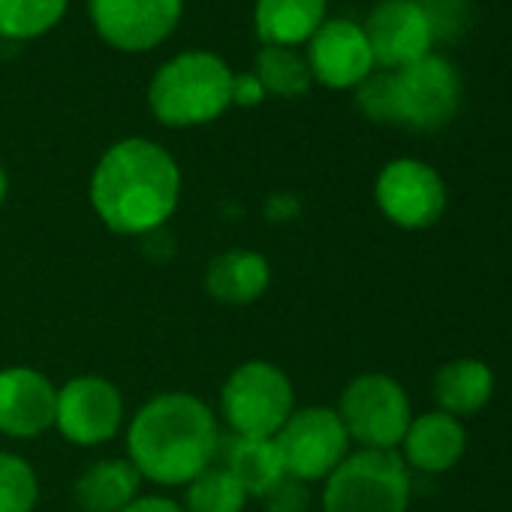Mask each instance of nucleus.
I'll return each instance as SVG.
<instances>
[{"label": "nucleus", "instance_id": "nucleus-1", "mask_svg": "<svg viewBox=\"0 0 512 512\" xmlns=\"http://www.w3.org/2000/svg\"><path fill=\"white\" fill-rule=\"evenodd\" d=\"M97 220L127 238L163 229L181 202V166L169 148L145 136L109 145L88 181Z\"/></svg>", "mask_w": 512, "mask_h": 512}, {"label": "nucleus", "instance_id": "nucleus-2", "mask_svg": "<svg viewBox=\"0 0 512 512\" xmlns=\"http://www.w3.org/2000/svg\"><path fill=\"white\" fill-rule=\"evenodd\" d=\"M127 458L142 479L172 488L187 485L220 452L217 413L190 392H160L127 422Z\"/></svg>", "mask_w": 512, "mask_h": 512}, {"label": "nucleus", "instance_id": "nucleus-3", "mask_svg": "<svg viewBox=\"0 0 512 512\" xmlns=\"http://www.w3.org/2000/svg\"><path fill=\"white\" fill-rule=\"evenodd\" d=\"M232 67L208 49H187L160 64L148 82V109L172 130L205 127L232 106Z\"/></svg>", "mask_w": 512, "mask_h": 512}, {"label": "nucleus", "instance_id": "nucleus-4", "mask_svg": "<svg viewBox=\"0 0 512 512\" xmlns=\"http://www.w3.org/2000/svg\"><path fill=\"white\" fill-rule=\"evenodd\" d=\"M293 410V380L269 359L235 365L220 386V419L238 437H275Z\"/></svg>", "mask_w": 512, "mask_h": 512}, {"label": "nucleus", "instance_id": "nucleus-5", "mask_svg": "<svg viewBox=\"0 0 512 512\" xmlns=\"http://www.w3.org/2000/svg\"><path fill=\"white\" fill-rule=\"evenodd\" d=\"M410 467L395 449L350 452L323 485V512H407Z\"/></svg>", "mask_w": 512, "mask_h": 512}, {"label": "nucleus", "instance_id": "nucleus-6", "mask_svg": "<svg viewBox=\"0 0 512 512\" xmlns=\"http://www.w3.org/2000/svg\"><path fill=\"white\" fill-rule=\"evenodd\" d=\"M335 410L350 434V443H359V449L398 452L413 422L410 398L389 374H359L347 383Z\"/></svg>", "mask_w": 512, "mask_h": 512}, {"label": "nucleus", "instance_id": "nucleus-7", "mask_svg": "<svg viewBox=\"0 0 512 512\" xmlns=\"http://www.w3.org/2000/svg\"><path fill=\"white\" fill-rule=\"evenodd\" d=\"M461 73L443 55H425L422 61L392 73V109L395 124L431 133L446 127L461 109Z\"/></svg>", "mask_w": 512, "mask_h": 512}, {"label": "nucleus", "instance_id": "nucleus-8", "mask_svg": "<svg viewBox=\"0 0 512 512\" xmlns=\"http://www.w3.org/2000/svg\"><path fill=\"white\" fill-rule=\"evenodd\" d=\"M287 476L302 482H326L350 455V434L335 407H296L275 434Z\"/></svg>", "mask_w": 512, "mask_h": 512}, {"label": "nucleus", "instance_id": "nucleus-9", "mask_svg": "<svg viewBox=\"0 0 512 512\" xmlns=\"http://www.w3.org/2000/svg\"><path fill=\"white\" fill-rule=\"evenodd\" d=\"M88 19L109 49L145 55L172 40L184 19V0H88Z\"/></svg>", "mask_w": 512, "mask_h": 512}, {"label": "nucleus", "instance_id": "nucleus-10", "mask_svg": "<svg viewBox=\"0 0 512 512\" xmlns=\"http://www.w3.org/2000/svg\"><path fill=\"white\" fill-rule=\"evenodd\" d=\"M374 199L389 223L407 232H419L443 217L449 193L431 163L416 157H398L380 169L374 181Z\"/></svg>", "mask_w": 512, "mask_h": 512}, {"label": "nucleus", "instance_id": "nucleus-11", "mask_svg": "<svg viewBox=\"0 0 512 512\" xmlns=\"http://www.w3.org/2000/svg\"><path fill=\"white\" fill-rule=\"evenodd\" d=\"M127 404L121 389L100 377L82 374L58 386V407H55V428L73 446H103L115 440L124 428Z\"/></svg>", "mask_w": 512, "mask_h": 512}, {"label": "nucleus", "instance_id": "nucleus-12", "mask_svg": "<svg viewBox=\"0 0 512 512\" xmlns=\"http://www.w3.org/2000/svg\"><path fill=\"white\" fill-rule=\"evenodd\" d=\"M311 79L329 91H356L374 70L365 28L353 19H326L305 43Z\"/></svg>", "mask_w": 512, "mask_h": 512}, {"label": "nucleus", "instance_id": "nucleus-13", "mask_svg": "<svg viewBox=\"0 0 512 512\" xmlns=\"http://www.w3.org/2000/svg\"><path fill=\"white\" fill-rule=\"evenodd\" d=\"M362 28L377 70L398 73L434 52V31L416 0H380Z\"/></svg>", "mask_w": 512, "mask_h": 512}, {"label": "nucleus", "instance_id": "nucleus-14", "mask_svg": "<svg viewBox=\"0 0 512 512\" xmlns=\"http://www.w3.org/2000/svg\"><path fill=\"white\" fill-rule=\"evenodd\" d=\"M58 386L31 365L0 371V434L13 440H37L55 428Z\"/></svg>", "mask_w": 512, "mask_h": 512}, {"label": "nucleus", "instance_id": "nucleus-15", "mask_svg": "<svg viewBox=\"0 0 512 512\" xmlns=\"http://www.w3.org/2000/svg\"><path fill=\"white\" fill-rule=\"evenodd\" d=\"M464 449H467V434L461 419L443 410H428L422 416H413L398 455L410 470L446 473L461 461Z\"/></svg>", "mask_w": 512, "mask_h": 512}, {"label": "nucleus", "instance_id": "nucleus-16", "mask_svg": "<svg viewBox=\"0 0 512 512\" xmlns=\"http://www.w3.org/2000/svg\"><path fill=\"white\" fill-rule=\"evenodd\" d=\"M272 284V266L256 250H223L205 269V290L220 305H250Z\"/></svg>", "mask_w": 512, "mask_h": 512}, {"label": "nucleus", "instance_id": "nucleus-17", "mask_svg": "<svg viewBox=\"0 0 512 512\" xmlns=\"http://www.w3.org/2000/svg\"><path fill=\"white\" fill-rule=\"evenodd\" d=\"M329 19V0H256L253 31L263 46H305Z\"/></svg>", "mask_w": 512, "mask_h": 512}, {"label": "nucleus", "instance_id": "nucleus-18", "mask_svg": "<svg viewBox=\"0 0 512 512\" xmlns=\"http://www.w3.org/2000/svg\"><path fill=\"white\" fill-rule=\"evenodd\" d=\"M220 461L223 467L241 482L247 497H263L269 494L284 476V458L278 452L275 437H238L226 434L220 440Z\"/></svg>", "mask_w": 512, "mask_h": 512}, {"label": "nucleus", "instance_id": "nucleus-19", "mask_svg": "<svg viewBox=\"0 0 512 512\" xmlns=\"http://www.w3.org/2000/svg\"><path fill=\"white\" fill-rule=\"evenodd\" d=\"M142 482L130 458H100L79 473L73 497L82 512H121L139 497Z\"/></svg>", "mask_w": 512, "mask_h": 512}, {"label": "nucleus", "instance_id": "nucleus-20", "mask_svg": "<svg viewBox=\"0 0 512 512\" xmlns=\"http://www.w3.org/2000/svg\"><path fill=\"white\" fill-rule=\"evenodd\" d=\"M494 395V374L482 359H452L434 374V401L437 410L467 419L476 416Z\"/></svg>", "mask_w": 512, "mask_h": 512}, {"label": "nucleus", "instance_id": "nucleus-21", "mask_svg": "<svg viewBox=\"0 0 512 512\" xmlns=\"http://www.w3.org/2000/svg\"><path fill=\"white\" fill-rule=\"evenodd\" d=\"M253 76L263 82L269 97L281 100H299L314 88L305 55L287 46H260L253 61Z\"/></svg>", "mask_w": 512, "mask_h": 512}, {"label": "nucleus", "instance_id": "nucleus-22", "mask_svg": "<svg viewBox=\"0 0 512 512\" xmlns=\"http://www.w3.org/2000/svg\"><path fill=\"white\" fill-rule=\"evenodd\" d=\"M67 10L70 0H0V40H40L64 22Z\"/></svg>", "mask_w": 512, "mask_h": 512}, {"label": "nucleus", "instance_id": "nucleus-23", "mask_svg": "<svg viewBox=\"0 0 512 512\" xmlns=\"http://www.w3.org/2000/svg\"><path fill=\"white\" fill-rule=\"evenodd\" d=\"M244 506L247 491L223 464L205 467L196 479L184 485V512H244Z\"/></svg>", "mask_w": 512, "mask_h": 512}, {"label": "nucleus", "instance_id": "nucleus-24", "mask_svg": "<svg viewBox=\"0 0 512 512\" xmlns=\"http://www.w3.org/2000/svg\"><path fill=\"white\" fill-rule=\"evenodd\" d=\"M40 479L28 458L0 449V512H34Z\"/></svg>", "mask_w": 512, "mask_h": 512}, {"label": "nucleus", "instance_id": "nucleus-25", "mask_svg": "<svg viewBox=\"0 0 512 512\" xmlns=\"http://www.w3.org/2000/svg\"><path fill=\"white\" fill-rule=\"evenodd\" d=\"M422 7L431 31H434V43L437 40H458L470 19H473V4L470 0H416Z\"/></svg>", "mask_w": 512, "mask_h": 512}, {"label": "nucleus", "instance_id": "nucleus-26", "mask_svg": "<svg viewBox=\"0 0 512 512\" xmlns=\"http://www.w3.org/2000/svg\"><path fill=\"white\" fill-rule=\"evenodd\" d=\"M356 106L359 112L374 124H395L392 109V73L374 70L359 88H356Z\"/></svg>", "mask_w": 512, "mask_h": 512}, {"label": "nucleus", "instance_id": "nucleus-27", "mask_svg": "<svg viewBox=\"0 0 512 512\" xmlns=\"http://www.w3.org/2000/svg\"><path fill=\"white\" fill-rule=\"evenodd\" d=\"M260 500H263V512H308L311 509V485L296 476H284Z\"/></svg>", "mask_w": 512, "mask_h": 512}, {"label": "nucleus", "instance_id": "nucleus-28", "mask_svg": "<svg viewBox=\"0 0 512 512\" xmlns=\"http://www.w3.org/2000/svg\"><path fill=\"white\" fill-rule=\"evenodd\" d=\"M266 88L263 82L250 73H235L232 76V106H241V109H253V106H260L266 100Z\"/></svg>", "mask_w": 512, "mask_h": 512}, {"label": "nucleus", "instance_id": "nucleus-29", "mask_svg": "<svg viewBox=\"0 0 512 512\" xmlns=\"http://www.w3.org/2000/svg\"><path fill=\"white\" fill-rule=\"evenodd\" d=\"M121 512H184L181 503H175L172 497L163 494H139L130 506H124Z\"/></svg>", "mask_w": 512, "mask_h": 512}, {"label": "nucleus", "instance_id": "nucleus-30", "mask_svg": "<svg viewBox=\"0 0 512 512\" xmlns=\"http://www.w3.org/2000/svg\"><path fill=\"white\" fill-rule=\"evenodd\" d=\"M7 193H10V175H7L4 163H0V205L7 202Z\"/></svg>", "mask_w": 512, "mask_h": 512}]
</instances>
